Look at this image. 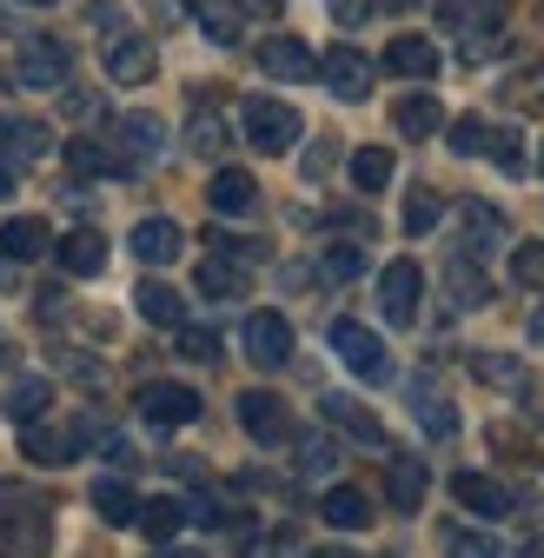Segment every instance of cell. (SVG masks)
Returning a JSON list of instances; mask_svg holds the SVG:
<instances>
[{
  "label": "cell",
  "mask_w": 544,
  "mask_h": 558,
  "mask_svg": "<svg viewBox=\"0 0 544 558\" xmlns=\"http://www.w3.org/2000/svg\"><path fill=\"white\" fill-rule=\"evenodd\" d=\"M47 545H53L47 499L14 478H0V558H47Z\"/></svg>",
  "instance_id": "obj_1"
},
{
  "label": "cell",
  "mask_w": 544,
  "mask_h": 558,
  "mask_svg": "<svg viewBox=\"0 0 544 558\" xmlns=\"http://www.w3.org/2000/svg\"><path fill=\"white\" fill-rule=\"evenodd\" d=\"M66 74H74V53H66V40H53V34H27V40H21V53H14V81H21V87L60 94Z\"/></svg>",
  "instance_id": "obj_2"
},
{
  "label": "cell",
  "mask_w": 544,
  "mask_h": 558,
  "mask_svg": "<svg viewBox=\"0 0 544 558\" xmlns=\"http://www.w3.org/2000/svg\"><path fill=\"white\" fill-rule=\"evenodd\" d=\"M419 300H425V272H419L412 259H392V266L379 272V313H385L392 326H412V319H419Z\"/></svg>",
  "instance_id": "obj_3"
},
{
  "label": "cell",
  "mask_w": 544,
  "mask_h": 558,
  "mask_svg": "<svg viewBox=\"0 0 544 558\" xmlns=\"http://www.w3.org/2000/svg\"><path fill=\"white\" fill-rule=\"evenodd\" d=\"M239 426H246L259 446H286V439H299L293 405H286L280 392H239Z\"/></svg>",
  "instance_id": "obj_4"
},
{
  "label": "cell",
  "mask_w": 544,
  "mask_h": 558,
  "mask_svg": "<svg viewBox=\"0 0 544 558\" xmlns=\"http://www.w3.org/2000/svg\"><path fill=\"white\" fill-rule=\"evenodd\" d=\"M246 140L259 154H293L299 140V113L286 100H246Z\"/></svg>",
  "instance_id": "obj_5"
},
{
  "label": "cell",
  "mask_w": 544,
  "mask_h": 558,
  "mask_svg": "<svg viewBox=\"0 0 544 558\" xmlns=\"http://www.w3.org/2000/svg\"><path fill=\"white\" fill-rule=\"evenodd\" d=\"M332 353L346 360L359 379H385V373H392V360H385V339H379L372 326H359V319H338V326H332Z\"/></svg>",
  "instance_id": "obj_6"
},
{
  "label": "cell",
  "mask_w": 544,
  "mask_h": 558,
  "mask_svg": "<svg viewBox=\"0 0 544 558\" xmlns=\"http://www.w3.org/2000/svg\"><path fill=\"white\" fill-rule=\"evenodd\" d=\"M246 360L259 373H280L293 360V319L286 313H252L246 319Z\"/></svg>",
  "instance_id": "obj_7"
},
{
  "label": "cell",
  "mask_w": 544,
  "mask_h": 558,
  "mask_svg": "<svg viewBox=\"0 0 544 558\" xmlns=\"http://www.w3.org/2000/svg\"><path fill=\"white\" fill-rule=\"evenodd\" d=\"M21 446L34 465H74L94 446V426H21Z\"/></svg>",
  "instance_id": "obj_8"
},
{
  "label": "cell",
  "mask_w": 544,
  "mask_h": 558,
  "mask_svg": "<svg viewBox=\"0 0 544 558\" xmlns=\"http://www.w3.org/2000/svg\"><path fill=\"white\" fill-rule=\"evenodd\" d=\"M140 418L147 426H193L199 418V392L193 386H173V379H153V386H140Z\"/></svg>",
  "instance_id": "obj_9"
},
{
  "label": "cell",
  "mask_w": 544,
  "mask_h": 558,
  "mask_svg": "<svg viewBox=\"0 0 544 558\" xmlns=\"http://www.w3.org/2000/svg\"><path fill=\"white\" fill-rule=\"evenodd\" d=\"M319 81H325L338 100H366V94H372V60H366L359 47H346V40H338V47L319 60Z\"/></svg>",
  "instance_id": "obj_10"
},
{
  "label": "cell",
  "mask_w": 544,
  "mask_h": 558,
  "mask_svg": "<svg viewBox=\"0 0 544 558\" xmlns=\"http://www.w3.org/2000/svg\"><path fill=\"white\" fill-rule=\"evenodd\" d=\"M66 167H74V180H126L133 160L120 147H107V140L81 133V140H66Z\"/></svg>",
  "instance_id": "obj_11"
},
{
  "label": "cell",
  "mask_w": 544,
  "mask_h": 558,
  "mask_svg": "<svg viewBox=\"0 0 544 558\" xmlns=\"http://www.w3.org/2000/svg\"><path fill=\"white\" fill-rule=\"evenodd\" d=\"M153 66H160V53H153L147 34H120V40L107 47V74H113V87H147Z\"/></svg>",
  "instance_id": "obj_12"
},
{
  "label": "cell",
  "mask_w": 544,
  "mask_h": 558,
  "mask_svg": "<svg viewBox=\"0 0 544 558\" xmlns=\"http://www.w3.org/2000/svg\"><path fill=\"white\" fill-rule=\"evenodd\" d=\"M259 66L272 81H312L319 74V60H312V47L299 40V34H272V40H259Z\"/></svg>",
  "instance_id": "obj_13"
},
{
  "label": "cell",
  "mask_w": 544,
  "mask_h": 558,
  "mask_svg": "<svg viewBox=\"0 0 544 558\" xmlns=\"http://www.w3.org/2000/svg\"><path fill=\"white\" fill-rule=\"evenodd\" d=\"M452 499L465 512H479V519H511V493H505L498 478H485V472H458L452 478Z\"/></svg>",
  "instance_id": "obj_14"
},
{
  "label": "cell",
  "mask_w": 544,
  "mask_h": 558,
  "mask_svg": "<svg viewBox=\"0 0 544 558\" xmlns=\"http://www.w3.org/2000/svg\"><path fill=\"white\" fill-rule=\"evenodd\" d=\"M438 21H445V34L471 40V34H498L505 8H498V0H438Z\"/></svg>",
  "instance_id": "obj_15"
},
{
  "label": "cell",
  "mask_w": 544,
  "mask_h": 558,
  "mask_svg": "<svg viewBox=\"0 0 544 558\" xmlns=\"http://www.w3.org/2000/svg\"><path fill=\"white\" fill-rule=\"evenodd\" d=\"M53 147L47 120H21V113H0V160H40Z\"/></svg>",
  "instance_id": "obj_16"
},
{
  "label": "cell",
  "mask_w": 544,
  "mask_h": 558,
  "mask_svg": "<svg viewBox=\"0 0 544 558\" xmlns=\"http://www.w3.org/2000/svg\"><path fill=\"white\" fill-rule=\"evenodd\" d=\"M385 66L398 81H432L438 74V47L425 40V34H398L392 47H385Z\"/></svg>",
  "instance_id": "obj_17"
},
{
  "label": "cell",
  "mask_w": 544,
  "mask_h": 558,
  "mask_svg": "<svg viewBox=\"0 0 544 558\" xmlns=\"http://www.w3.org/2000/svg\"><path fill=\"white\" fill-rule=\"evenodd\" d=\"M319 519H325V525H338V532H366L379 512H372V499L359 493V485H332V493L319 499Z\"/></svg>",
  "instance_id": "obj_18"
},
{
  "label": "cell",
  "mask_w": 544,
  "mask_h": 558,
  "mask_svg": "<svg viewBox=\"0 0 544 558\" xmlns=\"http://www.w3.org/2000/svg\"><path fill=\"white\" fill-rule=\"evenodd\" d=\"M458 220H465V253H471V259L492 253V246H505V214H498V206L465 199V206H458Z\"/></svg>",
  "instance_id": "obj_19"
},
{
  "label": "cell",
  "mask_w": 544,
  "mask_h": 558,
  "mask_svg": "<svg viewBox=\"0 0 544 558\" xmlns=\"http://www.w3.org/2000/svg\"><path fill=\"white\" fill-rule=\"evenodd\" d=\"M425 485H432V478H425V459H405V452H398V459L385 465V499H392L398 512H419V506H425Z\"/></svg>",
  "instance_id": "obj_20"
},
{
  "label": "cell",
  "mask_w": 544,
  "mask_h": 558,
  "mask_svg": "<svg viewBox=\"0 0 544 558\" xmlns=\"http://www.w3.org/2000/svg\"><path fill=\"white\" fill-rule=\"evenodd\" d=\"M53 253H60V266L74 272V279H94V272H107V240H100L94 227H74V233H66Z\"/></svg>",
  "instance_id": "obj_21"
},
{
  "label": "cell",
  "mask_w": 544,
  "mask_h": 558,
  "mask_svg": "<svg viewBox=\"0 0 544 558\" xmlns=\"http://www.w3.org/2000/svg\"><path fill=\"white\" fill-rule=\"evenodd\" d=\"M133 253H140L147 266H173L186 253V233L173 220H140V227H133Z\"/></svg>",
  "instance_id": "obj_22"
},
{
  "label": "cell",
  "mask_w": 544,
  "mask_h": 558,
  "mask_svg": "<svg viewBox=\"0 0 544 558\" xmlns=\"http://www.w3.org/2000/svg\"><path fill=\"white\" fill-rule=\"evenodd\" d=\"M325 418H332V426L346 433V439H359V446H385V426H379V418H372L359 399H346V392H332V399H325Z\"/></svg>",
  "instance_id": "obj_23"
},
{
  "label": "cell",
  "mask_w": 544,
  "mask_h": 558,
  "mask_svg": "<svg viewBox=\"0 0 544 558\" xmlns=\"http://www.w3.org/2000/svg\"><path fill=\"white\" fill-rule=\"evenodd\" d=\"M207 199H213V214H252V206H259V180L239 173V167H220L213 186H207Z\"/></svg>",
  "instance_id": "obj_24"
},
{
  "label": "cell",
  "mask_w": 544,
  "mask_h": 558,
  "mask_svg": "<svg viewBox=\"0 0 544 558\" xmlns=\"http://www.w3.org/2000/svg\"><path fill=\"white\" fill-rule=\"evenodd\" d=\"M193 21H199V34H207L213 47H239V34H246V14L233 8V0H193Z\"/></svg>",
  "instance_id": "obj_25"
},
{
  "label": "cell",
  "mask_w": 544,
  "mask_h": 558,
  "mask_svg": "<svg viewBox=\"0 0 544 558\" xmlns=\"http://www.w3.org/2000/svg\"><path fill=\"white\" fill-rule=\"evenodd\" d=\"M166 147V126H160V113H126L120 120V154L140 167V160H153Z\"/></svg>",
  "instance_id": "obj_26"
},
{
  "label": "cell",
  "mask_w": 544,
  "mask_h": 558,
  "mask_svg": "<svg viewBox=\"0 0 544 558\" xmlns=\"http://www.w3.org/2000/svg\"><path fill=\"white\" fill-rule=\"evenodd\" d=\"M392 126H398L405 140H432V133L445 126V107H438L432 94H405V100L392 107Z\"/></svg>",
  "instance_id": "obj_27"
},
{
  "label": "cell",
  "mask_w": 544,
  "mask_h": 558,
  "mask_svg": "<svg viewBox=\"0 0 544 558\" xmlns=\"http://www.w3.org/2000/svg\"><path fill=\"white\" fill-rule=\"evenodd\" d=\"M133 306H140V319H147V326H173V332L186 326V300L166 287V279H147V287L133 293Z\"/></svg>",
  "instance_id": "obj_28"
},
{
  "label": "cell",
  "mask_w": 544,
  "mask_h": 558,
  "mask_svg": "<svg viewBox=\"0 0 544 558\" xmlns=\"http://www.w3.org/2000/svg\"><path fill=\"white\" fill-rule=\"evenodd\" d=\"M199 293H207V300H246V266L207 253V259H199Z\"/></svg>",
  "instance_id": "obj_29"
},
{
  "label": "cell",
  "mask_w": 544,
  "mask_h": 558,
  "mask_svg": "<svg viewBox=\"0 0 544 558\" xmlns=\"http://www.w3.org/2000/svg\"><path fill=\"white\" fill-rule=\"evenodd\" d=\"M47 405H53V379H14V392H8V418L14 426H40L47 418Z\"/></svg>",
  "instance_id": "obj_30"
},
{
  "label": "cell",
  "mask_w": 544,
  "mask_h": 558,
  "mask_svg": "<svg viewBox=\"0 0 544 558\" xmlns=\"http://www.w3.org/2000/svg\"><path fill=\"white\" fill-rule=\"evenodd\" d=\"M53 246V233H47V220H8V227H0V253H8V259H40Z\"/></svg>",
  "instance_id": "obj_31"
},
{
  "label": "cell",
  "mask_w": 544,
  "mask_h": 558,
  "mask_svg": "<svg viewBox=\"0 0 544 558\" xmlns=\"http://www.w3.org/2000/svg\"><path fill=\"white\" fill-rule=\"evenodd\" d=\"M445 293H452L458 306H492V279H485L479 266H471V259L458 253V259L445 266Z\"/></svg>",
  "instance_id": "obj_32"
},
{
  "label": "cell",
  "mask_w": 544,
  "mask_h": 558,
  "mask_svg": "<svg viewBox=\"0 0 544 558\" xmlns=\"http://www.w3.org/2000/svg\"><path fill=\"white\" fill-rule=\"evenodd\" d=\"M94 512H100L107 525H133V519H140V499H133L126 478H100V485H94Z\"/></svg>",
  "instance_id": "obj_33"
},
{
  "label": "cell",
  "mask_w": 544,
  "mask_h": 558,
  "mask_svg": "<svg viewBox=\"0 0 544 558\" xmlns=\"http://www.w3.org/2000/svg\"><path fill=\"white\" fill-rule=\"evenodd\" d=\"M186 147H193L199 160L226 154V120H220V107H193V120H186Z\"/></svg>",
  "instance_id": "obj_34"
},
{
  "label": "cell",
  "mask_w": 544,
  "mask_h": 558,
  "mask_svg": "<svg viewBox=\"0 0 544 558\" xmlns=\"http://www.w3.org/2000/svg\"><path fill=\"white\" fill-rule=\"evenodd\" d=\"M471 373H479L485 386H505V392H524L531 386L524 360H511V353H471Z\"/></svg>",
  "instance_id": "obj_35"
},
{
  "label": "cell",
  "mask_w": 544,
  "mask_h": 558,
  "mask_svg": "<svg viewBox=\"0 0 544 558\" xmlns=\"http://www.w3.org/2000/svg\"><path fill=\"white\" fill-rule=\"evenodd\" d=\"M133 525H140V532H147L153 545H166V538H173V532L186 525V506H180V499H147V506H140V519H133Z\"/></svg>",
  "instance_id": "obj_36"
},
{
  "label": "cell",
  "mask_w": 544,
  "mask_h": 558,
  "mask_svg": "<svg viewBox=\"0 0 544 558\" xmlns=\"http://www.w3.org/2000/svg\"><path fill=\"white\" fill-rule=\"evenodd\" d=\"M412 412H419V426H425L432 439H452V433H458V412H452L432 386H419V392H412Z\"/></svg>",
  "instance_id": "obj_37"
},
{
  "label": "cell",
  "mask_w": 544,
  "mask_h": 558,
  "mask_svg": "<svg viewBox=\"0 0 544 558\" xmlns=\"http://www.w3.org/2000/svg\"><path fill=\"white\" fill-rule=\"evenodd\" d=\"M505 100H511V107H524V113H537V107H544V60L518 66V74L505 81Z\"/></svg>",
  "instance_id": "obj_38"
},
{
  "label": "cell",
  "mask_w": 544,
  "mask_h": 558,
  "mask_svg": "<svg viewBox=\"0 0 544 558\" xmlns=\"http://www.w3.org/2000/svg\"><path fill=\"white\" fill-rule=\"evenodd\" d=\"M385 180H392V154H385V147H359V154H353V186H359V193H379Z\"/></svg>",
  "instance_id": "obj_39"
},
{
  "label": "cell",
  "mask_w": 544,
  "mask_h": 558,
  "mask_svg": "<svg viewBox=\"0 0 544 558\" xmlns=\"http://www.w3.org/2000/svg\"><path fill=\"white\" fill-rule=\"evenodd\" d=\"M438 220H445V199H438L432 186H419L412 199H405V233H412V240H419V233H432Z\"/></svg>",
  "instance_id": "obj_40"
},
{
  "label": "cell",
  "mask_w": 544,
  "mask_h": 558,
  "mask_svg": "<svg viewBox=\"0 0 544 558\" xmlns=\"http://www.w3.org/2000/svg\"><path fill=\"white\" fill-rule=\"evenodd\" d=\"M319 272L332 279V287H346V279H359V272H366V253H359V246H325Z\"/></svg>",
  "instance_id": "obj_41"
},
{
  "label": "cell",
  "mask_w": 544,
  "mask_h": 558,
  "mask_svg": "<svg viewBox=\"0 0 544 558\" xmlns=\"http://www.w3.org/2000/svg\"><path fill=\"white\" fill-rule=\"evenodd\" d=\"M180 360H193V366H220V332L180 326Z\"/></svg>",
  "instance_id": "obj_42"
},
{
  "label": "cell",
  "mask_w": 544,
  "mask_h": 558,
  "mask_svg": "<svg viewBox=\"0 0 544 558\" xmlns=\"http://www.w3.org/2000/svg\"><path fill=\"white\" fill-rule=\"evenodd\" d=\"M511 279H518V287H531V293H544V246L537 240H524L511 253Z\"/></svg>",
  "instance_id": "obj_43"
},
{
  "label": "cell",
  "mask_w": 544,
  "mask_h": 558,
  "mask_svg": "<svg viewBox=\"0 0 544 558\" xmlns=\"http://www.w3.org/2000/svg\"><path fill=\"white\" fill-rule=\"evenodd\" d=\"M445 558H498V545H492L485 532H465V525H452V532H445Z\"/></svg>",
  "instance_id": "obj_44"
},
{
  "label": "cell",
  "mask_w": 544,
  "mask_h": 558,
  "mask_svg": "<svg viewBox=\"0 0 544 558\" xmlns=\"http://www.w3.org/2000/svg\"><path fill=\"white\" fill-rule=\"evenodd\" d=\"M485 133H492V126H485L479 113H465V120H452V140H445V147H452V154H485Z\"/></svg>",
  "instance_id": "obj_45"
},
{
  "label": "cell",
  "mask_w": 544,
  "mask_h": 558,
  "mask_svg": "<svg viewBox=\"0 0 544 558\" xmlns=\"http://www.w3.org/2000/svg\"><path fill=\"white\" fill-rule=\"evenodd\" d=\"M485 154L498 173H524V147H518V133H485Z\"/></svg>",
  "instance_id": "obj_46"
},
{
  "label": "cell",
  "mask_w": 544,
  "mask_h": 558,
  "mask_svg": "<svg viewBox=\"0 0 544 558\" xmlns=\"http://www.w3.org/2000/svg\"><path fill=\"white\" fill-rule=\"evenodd\" d=\"M338 465V452H332V439H299V472L312 478V472H332Z\"/></svg>",
  "instance_id": "obj_47"
},
{
  "label": "cell",
  "mask_w": 544,
  "mask_h": 558,
  "mask_svg": "<svg viewBox=\"0 0 544 558\" xmlns=\"http://www.w3.org/2000/svg\"><path fill=\"white\" fill-rule=\"evenodd\" d=\"M498 47H505V27H498V34H471V40H458V53H465V60H492Z\"/></svg>",
  "instance_id": "obj_48"
},
{
  "label": "cell",
  "mask_w": 544,
  "mask_h": 558,
  "mask_svg": "<svg viewBox=\"0 0 544 558\" xmlns=\"http://www.w3.org/2000/svg\"><path fill=\"white\" fill-rule=\"evenodd\" d=\"M186 519H199V525H226V506L199 493V499H186Z\"/></svg>",
  "instance_id": "obj_49"
},
{
  "label": "cell",
  "mask_w": 544,
  "mask_h": 558,
  "mask_svg": "<svg viewBox=\"0 0 544 558\" xmlns=\"http://www.w3.org/2000/svg\"><path fill=\"white\" fill-rule=\"evenodd\" d=\"M366 8H372V0H332V14L346 21V27H359V21H366Z\"/></svg>",
  "instance_id": "obj_50"
},
{
  "label": "cell",
  "mask_w": 544,
  "mask_h": 558,
  "mask_svg": "<svg viewBox=\"0 0 544 558\" xmlns=\"http://www.w3.org/2000/svg\"><path fill=\"white\" fill-rule=\"evenodd\" d=\"M66 113H74V120H94L100 100H94V94H66Z\"/></svg>",
  "instance_id": "obj_51"
},
{
  "label": "cell",
  "mask_w": 544,
  "mask_h": 558,
  "mask_svg": "<svg viewBox=\"0 0 544 558\" xmlns=\"http://www.w3.org/2000/svg\"><path fill=\"white\" fill-rule=\"evenodd\" d=\"M233 8H239V14H265V21H272V14L286 8V0H233Z\"/></svg>",
  "instance_id": "obj_52"
},
{
  "label": "cell",
  "mask_w": 544,
  "mask_h": 558,
  "mask_svg": "<svg viewBox=\"0 0 544 558\" xmlns=\"http://www.w3.org/2000/svg\"><path fill=\"white\" fill-rule=\"evenodd\" d=\"M372 8H385V14H412L419 0H372Z\"/></svg>",
  "instance_id": "obj_53"
},
{
  "label": "cell",
  "mask_w": 544,
  "mask_h": 558,
  "mask_svg": "<svg viewBox=\"0 0 544 558\" xmlns=\"http://www.w3.org/2000/svg\"><path fill=\"white\" fill-rule=\"evenodd\" d=\"M14 193V160H0V199Z\"/></svg>",
  "instance_id": "obj_54"
},
{
  "label": "cell",
  "mask_w": 544,
  "mask_h": 558,
  "mask_svg": "<svg viewBox=\"0 0 544 558\" xmlns=\"http://www.w3.org/2000/svg\"><path fill=\"white\" fill-rule=\"evenodd\" d=\"M312 558H359V551H346V545H319Z\"/></svg>",
  "instance_id": "obj_55"
},
{
  "label": "cell",
  "mask_w": 544,
  "mask_h": 558,
  "mask_svg": "<svg viewBox=\"0 0 544 558\" xmlns=\"http://www.w3.org/2000/svg\"><path fill=\"white\" fill-rule=\"evenodd\" d=\"M160 558H199V551H160Z\"/></svg>",
  "instance_id": "obj_56"
},
{
  "label": "cell",
  "mask_w": 544,
  "mask_h": 558,
  "mask_svg": "<svg viewBox=\"0 0 544 558\" xmlns=\"http://www.w3.org/2000/svg\"><path fill=\"white\" fill-rule=\"evenodd\" d=\"M21 8H53V0H21Z\"/></svg>",
  "instance_id": "obj_57"
},
{
  "label": "cell",
  "mask_w": 544,
  "mask_h": 558,
  "mask_svg": "<svg viewBox=\"0 0 544 558\" xmlns=\"http://www.w3.org/2000/svg\"><path fill=\"white\" fill-rule=\"evenodd\" d=\"M0 366H8V339H0Z\"/></svg>",
  "instance_id": "obj_58"
},
{
  "label": "cell",
  "mask_w": 544,
  "mask_h": 558,
  "mask_svg": "<svg viewBox=\"0 0 544 558\" xmlns=\"http://www.w3.org/2000/svg\"><path fill=\"white\" fill-rule=\"evenodd\" d=\"M0 34H14V27H8V14H0Z\"/></svg>",
  "instance_id": "obj_59"
}]
</instances>
